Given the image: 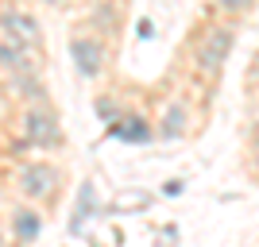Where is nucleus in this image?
Returning <instances> with one entry per match:
<instances>
[{
    "instance_id": "obj_17",
    "label": "nucleus",
    "mask_w": 259,
    "mask_h": 247,
    "mask_svg": "<svg viewBox=\"0 0 259 247\" xmlns=\"http://www.w3.org/2000/svg\"><path fill=\"white\" fill-rule=\"evenodd\" d=\"M43 4H51V8H62V4H66V0H43Z\"/></svg>"
},
{
    "instance_id": "obj_9",
    "label": "nucleus",
    "mask_w": 259,
    "mask_h": 247,
    "mask_svg": "<svg viewBox=\"0 0 259 247\" xmlns=\"http://www.w3.org/2000/svg\"><path fill=\"white\" fill-rule=\"evenodd\" d=\"M0 70H4L8 77L35 74V54L23 51V46H16V43H8V39H0Z\"/></svg>"
},
{
    "instance_id": "obj_2",
    "label": "nucleus",
    "mask_w": 259,
    "mask_h": 247,
    "mask_svg": "<svg viewBox=\"0 0 259 247\" xmlns=\"http://www.w3.org/2000/svg\"><path fill=\"white\" fill-rule=\"evenodd\" d=\"M20 131H23V143L35 151H58L62 147V124H58V112L51 105L43 108H27L20 120Z\"/></svg>"
},
{
    "instance_id": "obj_8",
    "label": "nucleus",
    "mask_w": 259,
    "mask_h": 247,
    "mask_svg": "<svg viewBox=\"0 0 259 247\" xmlns=\"http://www.w3.org/2000/svg\"><path fill=\"white\" fill-rule=\"evenodd\" d=\"M105 135H112V139L128 143V147H143V143L159 139L155 135V124L147 116H124L120 124H112V128H105Z\"/></svg>"
},
{
    "instance_id": "obj_11",
    "label": "nucleus",
    "mask_w": 259,
    "mask_h": 247,
    "mask_svg": "<svg viewBox=\"0 0 259 247\" xmlns=\"http://www.w3.org/2000/svg\"><path fill=\"white\" fill-rule=\"evenodd\" d=\"M89 213H93V185L85 182V185H81V205L74 209V220H70V232H74V236L81 232V224L89 220Z\"/></svg>"
},
{
    "instance_id": "obj_16",
    "label": "nucleus",
    "mask_w": 259,
    "mask_h": 247,
    "mask_svg": "<svg viewBox=\"0 0 259 247\" xmlns=\"http://www.w3.org/2000/svg\"><path fill=\"white\" fill-rule=\"evenodd\" d=\"M140 39H151V20H140Z\"/></svg>"
},
{
    "instance_id": "obj_15",
    "label": "nucleus",
    "mask_w": 259,
    "mask_h": 247,
    "mask_svg": "<svg viewBox=\"0 0 259 247\" xmlns=\"http://www.w3.org/2000/svg\"><path fill=\"white\" fill-rule=\"evenodd\" d=\"M251 170H255V174H259V139H255V143H251Z\"/></svg>"
},
{
    "instance_id": "obj_4",
    "label": "nucleus",
    "mask_w": 259,
    "mask_h": 247,
    "mask_svg": "<svg viewBox=\"0 0 259 247\" xmlns=\"http://www.w3.org/2000/svg\"><path fill=\"white\" fill-rule=\"evenodd\" d=\"M70 58H74V70L77 77H85V81H93V77L105 74V43H101L97 35H74L70 39Z\"/></svg>"
},
{
    "instance_id": "obj_10",
    "label": "nucleus",
    "mask_w": 259,
    "mask_h": 247,
    "mask_svg": "<svg viewBox=\"0 0 259 247\" xmlns=\"http://www.w3.org/2000/svg\"><path fill=\"white\" fill-rule=\"evenodd\" d=\"M8 85H12V93H16L20 101H31V108L51 105V101H47L43 81H39V74H16V77H8Z\"/></svg>"
},
{
    "instance_id": "obj_5",
    "label": "nucleus",
    "mask_w": 259,
    "mask_h": 247,
    "mask_svg": "<svg viewBox=\"0 0 259 247\" xmlns=\"http://www.w3.org/2000/svg\"><path fill=\"white\" fill-rule=\"evenodd\" d=\"M0 39H8V43L35 54V46H39V20L23 8H4L0 12Z\"/></svg>"
},
{
    "instance_id": "obj_18",
    "label": "nucleus",
    "mask_w": 259,
    "mask_h": 247,
    "mask_svg": "<svg viewBox=\"0 0 259 247\" xmlns=\"http://www.w3.org/2000/svg\"><path fill=\"white\" fill-rule=\"evenodd\" d=\"M255 139H259V135H255Z\"/></svg>"
},
{
    "instance_id": "obj_1",
    "label": "nucleus",
    "mask_w": 259,
    "mask_h": 247,
    "mask_svg": "<svg viewBox=\"0 0 259 247\" xmlns=\"http://www.w3.org/2000/svg\"><path fill=\"white\" fill-rule=\"evenodd\" d=\"M236 51V27L232 23H209L205 31L197 35L194 43V66L197 74L205 77H221L225 74V62Z\"/></svg>"
},
{
    "instance_id": "obj_12",
    "label": "nucleus",
    "mask_w": 259,
    "mask_h": 247,
    "mask_svg": "<svg viewBox=\"0 0 259 247\" xmlns=\"http://www.w3.org/2000/svg\"><path fill=\"white\" fill-rule=\"evenodd\" d=\"M97 116H101V124H105V128H112V124H120V120H124V108L116 105V101L112 97H97Z\"/></svg>"
},
{
    "instance_id": "obj_7",
    "label": "nucleus",
    "mask_w": 259,
    "mask_h": 247,
    "mask_svg": "<svg viewBox=\"0 0 259 247\" xmlns=\"http://www.w3.org/2000/svg\"><path fill=\"white\" fill-rule=\"evenodd\" d=\"M186 131H190V108H186L182 97H174L170 105L162 108L159 124H155V135H159V139H166V143H174V139H182Z\"/></svg>"
},
{
    "instance_id": "obj_13",
    "label": "nucleus",
    "mask_w": 259,
    "mask_h": 247,
    "mask_svg": "<svg viewBox=\"0 0 259 247\" xmlns=\"http://www.w3.org/2000/svg\"><path fill=\"white\" fill-rule=\"evenodd\" d=\"M213 4H217L221 16H232V20H236V16H248V12L255 8V0H213Z\"/></svg>"
},
{
    "instance_id": "obj_3",
    "label": "nucleus",
    "mask_w": 259,
    "mask_h": 247,
    "mask_svg": "<svg viewBox=\"0 0 259 247\" xmlns=\"http://www.w3.org/2000/svg\"><path fill=\"white\" fill-rule=\"evenodd\" d=\"M58 182H62V174H58V166L47 159H35V162H23L20 166V178H16V185H20V193L27 205H39V201H51L54 189H58Z\"/></svg>"
},
{
    "instance_id": "obj_6",
    "label": "nucleus",
    "mask_w": 259,
    "mask_h": 247,
    "mask_svg": "<svg viewBox=\"0 0 259 247\" xmlns=\"http://www.w3.org/2000/svg\"><path fill=\"white\" fill-rule=\"evenodd\" d=\"M8 228H12V239L16 243H35L39 232H43V213L35 205H16L8 213Z\"/></svg>"
},
{
    "instance_id": "obj_14",
    "label": "nucleus",
    "mask_w": 259,
    "mask_h": 247,
    "mask_svg": "<svg viewBox=\"0 0 259 247\" xmlns=\"http://www.w3.org/2000/svg\"><path fill=\"white\" fill-rule=\"evenodd\" d=\"M162 193H166V197H178V193H182V182H178V178L166 182V185H162Z\"/></svg>"
}]
</instances>
